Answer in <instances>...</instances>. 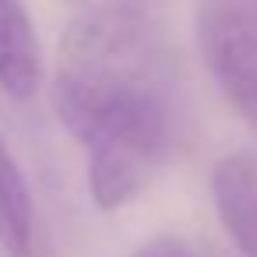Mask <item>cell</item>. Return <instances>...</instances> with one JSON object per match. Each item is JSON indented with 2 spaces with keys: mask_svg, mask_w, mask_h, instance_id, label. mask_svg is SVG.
Masks as SVG:
<instances>
[{
  "mask_svg": "<svg viewBox=\"0 0 257 257\" xmlns=\"http://www.w3.org/2000/svg\"><path fill=\"white\" fill-rule=\"evenodd\" d=\"M50 99L85 148L92 204L120 211L138 201L166 159L173 106L162 46L134 0L88 4L71 22Z\"/></svg>",
  "mask_w": 257,
  "mask_h": 257,
  "instance_id": "obj_1",
  "label": "cell"
},
{
  "mask_svg": "<svg viewBox=\"0 0 257 257\" xmlns=\"http://www.w3.org/2000/svg\"><path fill=\"white\" fill-rule=\"evenodd\" d=\"M197 46L225 102L257 127V0H201Z\"/></svg>",
  "mask_w": 257,
  "mask_h": 257,
  "instance_id": "obj_2",
  "label": "cell"
},
{
  "mask_svg": "<svg viewBox=\"0 0 257 257\" xmlns=\"http://www.w3.org/2000/svg\"><path fill=\"white\" fill-rule=\"evenodd\" d=\"M211 197L239 253L257 257V148H236L215 162Z\"/></svg>",
  "mask_w": 257,
  "mask_h": 257,
  "instance_id": "obj_3",
  "label": "cell"
},
{
  "mask_svg": "<svg viewBox=\"0 0 257 257\" xmlns=\"http://www.w3.org/2000/svg\"><path fill=\"white\" fill-rule=\"evenodd\" d=\"M43 85V53L22 0H0V88L11 99H32Z\"/></svg>",
  "mask_w": 257,
  "mask_h": 257,
  "instance_id": "obj_4",
  "label": "cell"
},
{
  "mask_svg": "<svg viewBox=\"0 0 257 257\" xmlns=\"http://www.w3.org/2000/svg\"><path fill=\"white\" fill-rule=\"evenodd\" d=\"M36 243V208L25 183V173L0 134V253L32 257Z\"/></svg>",
  "mask_w": 257,
  "mask_h": 257,
  "instance_id": "obj_5",
  "label": "cell"
},
{
  "mask_svg": "<svg viewBox=\"0 0 257 257\" xmlns=\"http://www.w3.org/2000/svg\"><path fill=\"white\" fill-rule=\"evenodd\" d=\"M131 257H201L187 239H176V236H152L145 239Z\"/></svg>",
  "mask_w": 257,
  "mask_h": 257,
  "instance_id": "obj_6",
  "label": "cell"
}]
</instances>
